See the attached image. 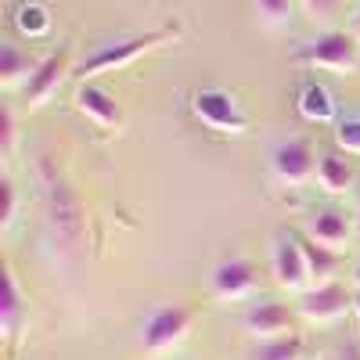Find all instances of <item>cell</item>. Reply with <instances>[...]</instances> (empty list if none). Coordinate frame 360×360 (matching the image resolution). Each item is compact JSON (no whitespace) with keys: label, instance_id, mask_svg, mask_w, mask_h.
<instances>
[{"label":"cell","instance_id":"obj_29","mask_svg":"<svg viewBox=\"0 0 360 360\" xmlns=\"http://www.w3.org/2000/svg\"><path fill=\"white\" fill-rule=\"evenodd\" d=\"M349 281H353V288H360V263L353 266V274H349Z\"/></svg>","mask_w":360,"mask_h":360},{"label":"cell","instance_id":"obj_18","mask_svg":"<svg viewBox=\"0 0 360 360\" xmlns=\"http://www.w3.org/2000/svg\"><path fill=\"white\" fill-rule=\"evenodd\" d=\"M353 180H356V173H353V162L346 159V152L321 155V162H317V184H321L324 195H346V191H353Z\"/></svg>","mask_w":360,"mask_h":360},{"label":"cell","instance_id":"obj_7","mask_svg":"<svg viewBox=\"0 0 360 360\" xmlns=\"http://www.w3.org/2000/svg\"><path fill=\"white\" fill-rule=\"evenodd\" d=\"M69 76H72V47L65 44V47H58V51H47V54L40 58L37 72L29 76L25 90H22L25 108H29V112H37V108H44L47 101H54V98H58V90L65 86Z\"/></svg>","mask_w":360,"mask_h":360},{"label":"cell","instance_id":"obj_28","mask_svg":"<svg viewBox=\"0 0 360 360\" xmlns=\"http://www.w3.org/2000/svg\"><path fill=\"white\" fill-rule=\"evenodd\" d=\"M353 317H356V328H360V288H353Z\"/></svg>","mask_w":360,"mask_h":360},{"label":"cell","instance_id":"obj_25","mask_svg":"<svg viewBox=\"0 0 360 360\" xmlns=\"http://www.w3.org/2000/svg\"><path fill=\"white\" fill-rule=\"evenodd\" d=\"M299 4H303V8H307V15H310V18H317V22L335 18V11H339V0H299Z\"/></svg>","mask_w":360,"mask_h":360},{"label":"cell","instance_id":"obj_6","mask_svg":"<svg viewBox=\"0 0 360 360\" xmlns=\"http://www.w3.org/2000/svg\"><path fill=\"white\" fill-rule=\"evenodd\" d=\"M270 274H274V281L285 292H295V295H303V292L314 288L303 245H299V231L288 227V231L274 234V245H270Z\"/></svg>","mask_w":360,"mask_h":360},{"label":"cell","instance_id":"obj_4","mask_svg":"<svg viewBox=\"0 0 360 360\" xmlns=\"http://www.w3.org/2000/svg\"><path fill=\"white\" fill-rule=\"evenodd\" d=\"M191 112L205 130H213L220 137H242L249 130V115L242 101L224 86H198L191 94Z\"/></svg>","mask_w":360,"mask_h":360},{"label":"cell","instance_id":"obj_20","mask_svg":"<svg viewBox=\"0 0 360 360\" xmlns=\"http://www.w3.org/2000/svg\"><path fill=\"white\" fill-rule=\"evenodd\" d=\"M307 356V339L303 335H281V339H266L249 349V360H303Z\"/></svg>","mask_w":360,"mask_h":360},{"label":"cell","instance_id":"obj_5","mask_svg":"<svg viewBox=\"0 0 360 360\" xmlns=\"http://www.w3.org/2000/svg\"><path fill=\"white\" fill-rule=\"evenodd\" d=\"M195 324V310L184 307V303H162L155 307L152 314L144 317L141 324V349L148 356H162V353H173L180 342L188 339Z\"/></svg>","mask_w":360,"mask_h":360},{"label":"cell","instance_id":"obj_23","mask_svg":"<svg viewBox=\"0 0 360 360\" xmlns=\"http://www.w3.org/2000/svg\"><path fill=\"white\" fill-rule=\"evenodd\" d=\"M18 152V115L11 105H4V119H0V159L11 162Z\"/></svg>","mask_w":360,"mask_h":360},{"label":"cell","instance_id":"obj_8","mask_svg":"<svg viewBox=\"0 0 360 360\" xmlns=\"http://www.w3.org/2000/svg\"><path fill=\"white\" fill-rule=\"evenodd\" d=\"M317 162L321 159H317V148L310 137H288L270 152V173H274L278 184H288V188H299L307 180H314Z\"/></svg>","mask_w":360,"mask_h":360},{"label":"cell","instance_id":"obj_2","mask_svg":"<svg viewBox=\"0 0 360 360\" xmlns=\"http://www.w3.org/2000/svg\"><path fill=\"white\" fill-rule=\"evenodd\" d=\"M37 180L44 188V213H47L51 234L58 238V242H65V245H76L83 238V205H79L76 191L69 188L62 166L54 162V155H40Z\"/></svg>","mask_w":360,"mask_h":360},{"label":"cell","instance_id":"obj_13","mask_svg":"<svg viewBox=\"0 0 360 360\" xmlns=\"http://www.w3.org/2000/svg\"><path fill=\"white\" fill-rule=\"evenodd\" d=\"M303 234H310L317 245H328L342 252L346 242L356 234V220H349L346 209H335V205H324V209H314V213L307 217V227Z\"/></svg>","mask_w":360,"mask_h":360},{"label":"cell","instance_id":"obj_1","mask_svg":"<svg viewBox=\"0 0 360 360\" xmlns=\"http://www.w3.org/2000/svg\"><path fill=\"white\" fill-rule=\"evenodd\" d=\"M176 37H180V25H176V22H166V25H155V29H144V33H130V37L105 40V44H98V47L72 69V76H76L79 83H90V79H98V76H105V72H119V69L134 65L137 58H144V54H152V51L173 44Z\"/></svg>","mask_w":360,"mask_h":360},{"label":"cell","instance_id":"obj_16","mask_svg":"<svg viewBox=\"0 0 360 360\" xmlns=\"http://www.w3.org/2000/svg\"><path fill=\"white\" fill-rule=\"evenodd\" d=\"M295 112L303 115L307 123H332V119L339 115V105H335V94L324 83L307 79L295 94Z\"/></svg>","mask_w":360,"mask_h":360},{"label":"cell","instance_id":"obj_22","mask_svg":"<svg viewBox=\"0 0 360 360\" xmlns=\"http://www.w3.org/2000/svg\"><path fill=\"white\" fill-rule=\"evenodd\" d=\"M335 144L346 155H360V115H342L335 123Z\"/></svg>","mask_w":360,"mask_h":360},{"label":"cell","instance_id":"obj_3","mask_svg":"<svg viewBox=\"0 0 360 360\" xmlns=\"http://www.w3.org/2000/svg\"><path fill=\"white\" fill-rule=\"evenodd\" d=\"M295 65H303L310 72H335V76H353L360 65V44L353 33L342 29H324L314 40H307L292 54Z\"/></svg>","mask_w":360,"mask_h":360},{"label":"cell","instance_id":"obj_11","mask_svg":"<svg viewBox=\"0 0 360 360\" xmlns=\"http://www.w3.org/2000/svg\"><path fill=\"white\" fill-rule=\"evenodd\" d=\"M295 310H288L278 299H259L252 303L242 317V328L252 342H266V339H281V335H295L299 324H295Z\"/></svg>","mask_w":360,"mask_h":360},{"label":"cell","instance_id":"obj_12","mask_svg":"<svg viewBox=\"0 0 360 360\" xmlns=\"http://www.w3.org/2000/svg\"><path fill=\"white\" fill-rule=\"evenodd\" d=\"M76 112L94 123L98 130H119L123 127V105L112 90L98 86V83H79L76 86Z\"/></svg>","mask_w":360,"mask_h":360},{"label":"cell","instance_id":"obj_26","mask_svg":"<svg viewBox=\"0 0 360 360\" xmlns=\"http://www.w3.org/2000/svg\"><path fill=\"white\" fill-rule=\"evenodd\" d=\"M328 360H360V346H353V342L335 346L332 353H328Z\"/></svg>","mask_w":360,"mask_h":360},{"label":"cell","instance_id":"obj_10","mask_svg":"<svg viewBox=\"0 0 360 360\" xmlns=\"http://www.w3.org/2000/svg\"><path fill=\"white\" fill-rule=\"evenodd\" d=\"M346 310H353V292L342 281L314 285L310 292L299 295V303H295V314L303 317V321H310V324H332Z\"/></svg>","mask_w":360,"mask_h":360},{"label":"cell","instance_id":"obj_24","mask_svg":"<svg viewBox=\"0 0 360 360\" xmlns=\"http://www.w3.org/2000/svg\"><path fill=\"white\" fill-rule=\"evenodd\" d=\"M18 220V188L15 180L4 176V209H0V231H11Z\"/></svg>","mask_w":360,"mask_h":360},{"label":"cell","instance_id":"obj_21","mask_svg":"<svg viewBox=\"0 0 360 360\" xmlns=\"http://www.w3.org/2000/svg\"><path fill=\"white\" fill-rule=\"evenodd\" d=\"M292 8H295V0H252L256 22H259L263 29H281V25H288Z\"/></svg>","mask_w":360,"mask_h":360},{"label":"cell","instance_id":"obj_27","mask_svg":"<svg viewBox=\"0 0 360 360\" xmlns=\"http://www.w3.org/2000/svg\"><path fill=\"white\" fill-rule=\"evenodd\" d=\"M349 33L356 37V44H360V0L353 4V11H349Z\"/></svg>","mask_w":360,"mask_h":360},{"label":"cell","instance_id":"obj_30","mask_svg":"<svg viewBox=\"0 0 360 360\" xmlns=\"http://www.w3.org/2000/svg\"><path fill=\"white\" fill-rule=\"evenodd\" d=\"M353 220H356V238H360V209H356V217H353Z\"/></svg>","mask_w":360,"mask_h":360},{"label":"cell","instance_id":"obj_17","mask_svg":"<svg viewBox=\"0 0 360 360\" xmlns=\"http://www.w3.org/2000/svg\"><path fill=\"white\" fill-rule=\"evenodd\" d=\"M11 25L22 40H44L54 29V15L44 0H18L11 8Z\"/></svg>","mask_w":360,"mask_h":360},{"label":"cell","instance_id":"obj_15","mask_svg":"<svg viewBox=\"0 0 360 360\" xmlns=\"http://www.w3.org/2000/svg\"><path fill=\"white\" fill-rule=\"evenodd\" d=\"M37 65H40L37 54L22 51L11 40L0 44V86L4 90H25V83H29V76L37 72Z\"/></svg>","mask_w":360,"mask_h":360},{"label":"cell","instance_id":"obj_19","mask_svg":"<svg viewBox=\"0 0 360 360\" xmlns=\"http://www.w3.org/2000/svg\"><path fill=\"white\" fill-rule=\"evenodd\" d=\"M299 245H303V256H307V266H310V278L314 285H328V281H339L335 270H339V252L328 249V245H317L310 234L299 231Z\"/></svg>","mask_w":360,"mask_h":360},{"label":"cell","instance_id":"obj_14","mask_svg":"<svg viewBox=\"0 0 360 360\" xmlns=\"http://www.w3.org/2000/svg\"><path fill=\"white\" fill-rule=\"evenodd\" d=\"M29 321V307H25V295L18 285V274L11 266H4V295H0V335L8 342H15L22 335V324Z\"/></svg>","mask_w":360,"mask_h":360},{"label":"cell","instance_id":"obj_9","mask_svg":"<svg viewBox=\"0 0 360 360\" xmlns=\"http://www.w3.org/2000/svg\"><path fill=\"white\" fill-rule=\"evenodd\" d=\"M256 288H259V270L249 256H227L209 274V292L217 299H227V303L256 295Z\"/></svg>","mask_w":360,"mask_h":360}]
</instances>
